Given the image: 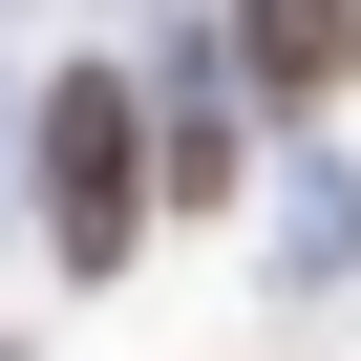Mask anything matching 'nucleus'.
<instances>
[{"mask_svg":"<svg viewBox=\"0 0 361 361\" xmlns=\"http://www.w3.org/2000/svg\"><path fill=\"white\" fill-rule=\"evenodd\" d=\"M128 213H149V128H128L106 64H64V85H43V234H64V276H106Z\"/></svg>","mask_w":361,"mask_h":361,"instance_id":"1","label":"nucleus"},{"mask_svg":"<svg viewBox=\"0 0 361 361\" xmlns=\"http://www.w3.org/2000/svg\"><path fill=\"white\" fill-rule=\"evenodd\" d=\"M234 64H255V106H340L361 85V0H234Z\"/></svg>","mask_w":361,"mask_h":361,"instance_id":"2","label":"nucleus"}]
</instances>
